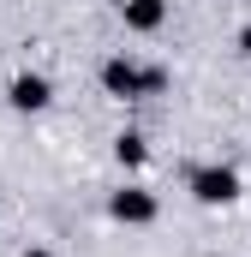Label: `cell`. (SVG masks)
Returning <instances> with one entry per match:
<instances>
[{
  "label": "cell",
  "mask_w": 251,
  "mask_h": 257,
  "mask_svg": "<svg viewBox=\"0 0 251 257\" xmlns=\"http://www.w3.org/2000/svg\"><path fill=\"white\" fill-rule=\"evenodd\" d=\"M102 84H108L114 96H138V90H150V96H156V90L168 84V72H132L126 60H108V66H102Z\"/></svg>",
  "instance_id": "cell-1"
},
{
  "label": "cell",
  "mask_w": 251,
  "mask_h": 257,
  "mask_svg": "<svg viewBox=\"0 0 251 257\" xmlns=\"http://www.w3.org/2000/svg\"><path fill=\"white\" fill-rule=\"evenodd\" d=\"M191 186H197V197H203V203H227V197L239 192V180H233L227 168H203V174H197Z\"/></svg>",
  "instance_id": "cell-2"
},
{
  "label": "cell",
  "mask_w": 251,
  "mask_h": 257,
  "mask_svg": "<svg viewBox=\"0 0 251 257\" xmlns=\"http://www.w3.org/2000/svg\"><path fill=\"white\" fill-rule=\"evenodd\" d=\"M114 215H120V221H150V215H156V197L150 192H120L114 197Z\"/></svg>",
  "instance_id": "cell-3"
},
{
  "label": "cell",
  "mask_w": 251,
  "mask_h": 257,
  "mask_svg": "<svg viewBox=\"0 0 251 257\" xmlns=\"http://www.w3.org/2000/svg\"><path fill=\"white\" fill-rule=\"evenodd\" d=\"M12 102H18V108H42V102H48V78H18V84H12Z\"/></svg>",
  "instance_id": "cell-4"
},
{
  "label": "cell",
  "mask_w": 251,
  "mask_h": 257,
  "mask_svg": "<svg viewBox=\"0 0 251 257\" xmlns=\"http://www.w3.org/2000/svg\"><path fill=\"white\" fill-rule=\"evenodd\" d=\"M126 24H132V30H156V24H162V0H132V6H126Z\"/></svg>",
  "instance_id": "cell-5"
},
{
  "label": "cell",
  "mask_w": 251,
  "mask_h": 257,
  "mask_svg": "<svg viewBox=\"0 0 251 257\" xmlns=\"http://www.w3.org/2000/svg\"><path fill=\"white\" fill-rule=\"evenodd\" d=\"M120 162H144V144L138 138H120Z\"/></svg>",
  "instance_id": "cell-6"
},
{
  "label": "cell",
  "mask_w": 251,
  "mask_h": 257,
  "mask_svg": "<svg viewBox=\"0 0 251 257\" xmlns=\"http://www.w3.org/2000/svg\"><path fill=\"white\" fill-rule=\"evenodd\" d=\"M24 257H48V251H24Z\"/></svg>",
  "instance_id": "cell-7"
}]
</instances>
